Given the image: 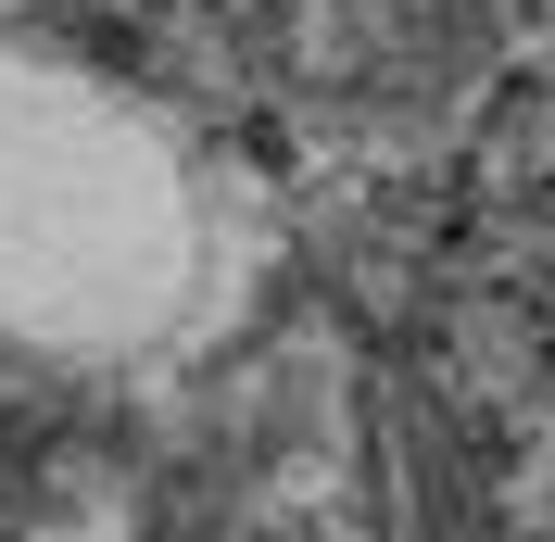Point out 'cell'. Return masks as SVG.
<instances>
[{"instance_id":"cell-1","label":"cell","mask_w":555,"mask_h":542,"mask_svg":"<svg viewBox=\"0 0 555 542\" xmlns=\"http://www.w3.org/2000/svg\"><path fill=\"white\" fill-rule=\"evenodd\" d=\"M203 291V190L127 89L0 51V328L38 353H139Z\"/></svg>"}]
</instances>
